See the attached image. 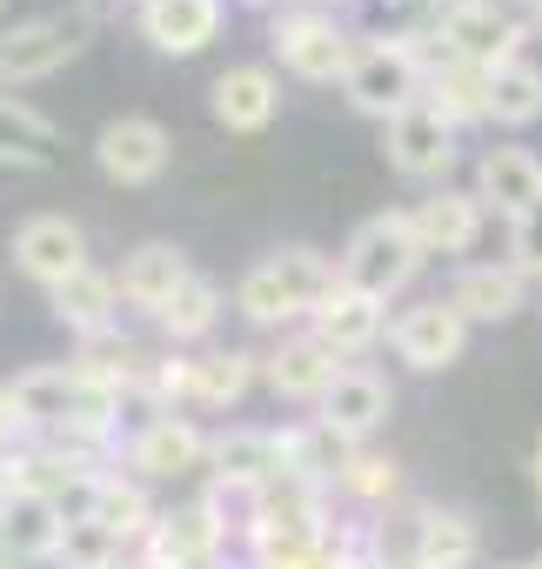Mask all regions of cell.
<instances>
[{"instance_id": "1", "label": "cell", "mask_w": 542, "mask_h": 569, "mask_svg": "<svg viewBox=\"0 0 542 569\" xmlns=\"http://www.w3.org/2000/svg\"><path fill=\"white\" fill-rule=\"evenodd\" d=\"M335 281H342V268H335V254H322V248H275V254H261L241 281H234V309L248 316V322H261V329H282V322H309L329 296H335Z\"/></svg>"}, {"instance_id": "2", "label": "cell", "mask_w": 542, "mask_h": 569, "mask_svg": "<svg viewBox=\"0 0 542 569\" xmlns=\"http://www.w3.org/2000/svg\"><path fill=\"white\" fill-rule=\"evenodd\" d=\"M542 21V0H449V14L435 28V48L462 68H509L529 41V28Z\"/></svg>"}, {"instance_id": "3", "label": "cell", "mask_w": 542, "mask_h": 569, "mask_svg": "<svg viewBox=\"0 0 542 569\" xmlns=\"http://www.w3.org/2000/svg\"><path fill=\"white\" fill-rule=\"evenodd\" d=\"M422 261H429V248L415 241V221H409V208L402 214H369L349 241H342V254H335V268H342V289H355V296H375V302H389V296H402L409 281L422 274Z\"/></svg>"}, {"instance_id": "4", "label": "cell", "mask_w": 542, "mask_h": 569, "mask_svg": "<svg viewBox=\"0 0 542 569\" xmlns=\"http://www.w3.org/2000/svg\"><path fill=\"white\" fill-rule=\"evenodd\" d=\"M342 94H349L355 114H369V121L389 128L395 114H409V108L429 94V61H422L415 41H389V34H375V41H362V54H355L349 81H342Z\"/></svg>"}, {"instance_id": "5", "label": "cell", "mask_w": 542, "mask_h": 569, "mask_svg": "<svg viewBox=\"0 0 542 569\" xmlns=\"http://www.w3.org/2000/svg\"><path fill=\"white\" fill-rule=\"evenodd\" d=\"M94 41V14L88 8H54V14H34V21H14L0 34V88H28V81H48L61 74L68 61H81Z\"/></svg>"}, {"instance_id": "6", "label": "cell", "mask_w": 542, "mask_h": 569, "mask_svg": "<svg viewBox=\"0 0 542 569\" xmlns=\"http://www.w3.org/2000/svg\"><path fill=\"white\" fill-rule=\"evenodd\" d=\"M268 48H275V61H282L295 81H315V88L349 81V68H355V54H362V41H355L335 14H322V8H309V14H275Z\"/></svg>"}, {"instance_id": "7", "label": "cell", "mask_w": 542, "mask_h": 569, "mask_svg": "<svg viewBox=\"0 0 542 569\" xmlns=\"http://www.w3.org/2000/svg\"><path fill=\"white\" fill-rule=\"evenodd\" d=\"M221 562H228V522L208 496L168 509L141 542V569H221Z\"/></svg>"}, {"instance_id": "8", "label": "cell", "mask_w": 542, "mask_h": 569, "mask_svg": "<svg viewBox=\"0 0 542 569\" xmlns=\"http://www.w3.org/2000/svg\"><path fill=\"white\" fill-rule=\"evenodd\" d=\"M455 121L429 101H415L409 114H395L382 128V154L402 181H422V188H449V168H455Z\"/></svg>"}, {"instance_id": "9", "label": "cell", "mask_w": 542, "mask_h": 569, "mask_svg": "<svg viewBox=\"0 0 542 569\" xmlns=\"http://www.w3.org/2000/svg\"><path fill=\"white\" fill-rule=\"evenodd\" d=\"M389 349H395V362H409V369H422V376H442V369L462 362V349H469V322H462V309H455L449 296H422V302L395 309V322H389Z\"/></svg>"}, {"instance_id": "10", "label": "cell", "mask_w": 542, "mask_h": 569, "mask_svg": "<svg viewBox=\"0 0 542 569\" xmlns=\"http://www.w3.org/2000/svg\"><path fill=\"white\" fill-rule=\"evenodd\" d=\"M94 161L114 188H154L174 161V134L154 114H121L94 134Z\"/></svg>"}, {"instance_id": "11", "label": "cell", "mask_w": 542, "mask_h": 569, "mask_svg": "<svg viewBox=\"0 0 542 569\" xmlns=\"http://www.w3.org/2000/svg\"><path fill=\"white\" fill-rule=\"evenodd\" d=\"M208 449H214V436H201V422L161 409V416H148L134 429L128 462L141 469V482H181V476H201L208 469Z\"/></svg>"}, {"instance_id": "12", "label": "cell", "mask_w": 542, "mask_h": 569, "mask_svg": "<svg viewBox=\"0 0 542 569\" xmlns=\"http://www.w3.org/2000/svg\"><path fill=\"white\" fill-rule=\"evenodd\" d=\"M14 268H21L28 281H41L48 296L61 289V281H74L81 268H94L81 221H68V214H28V221L14 228Z\"/></svg>"}, {"instance_id": "13", "label": "cell", "mask_w": 542, "mask_h": 569, "mask_svg": "<svg viewBox=\"0 0 542 569\" xmlns=\"http://www.w3.org/2000/svg\"><path fill=\"white\" fill-rule=\"evenodd\" d=\"M389 409H395V389H389V376H375V369H362V362H349L342 376H335V389L315 402V422L322 429H335V436H349L355 449L389 422Z\"/></svg>"}, {"instance_id": "14", "label": "cell", "mask_w": 542, "mask_h": 569, "mask_svg": "<svg viewBox=\"0 0 542 569\" xmlns=\"http://www.w3.org/2000/svg\"><path fill=\"white\" fill-rule=\"evenodd\" d=\"M208 108H214V121L228 134H261V128H275V114H282V81H275L268 61H241V68L214 74Z\"/></svg>"}, {"instance_id": "15", "label": "cell", "mask_w": 542, "mask_h": 569, "mask_svg": "<svg viewBox=\"0 0 542 569\" xmlns=\"http://www.w3.org/2000/svg\"><path fill=\"white\" fill-rule=\"evenodd\" d=\"M342 369H349V362H342L335 349H322L309 329H302V336H282L275 349L261 356V382L275 389L282 402H322V396L335 389Z\"/></svg>"}, {"instance_id": "16", "label": "cell", "mask_w": 542, "mask_h": 569, "mask_svg": "<svg viewBox=\"0 0 542 569\" xmlns=\"http://www.w3.org/2000/svg\"><path fill=\"white\" fill-rule=\"evenodd\" d=\"M449 302L462 309L469 329H475V322H509V316L529 309V274H522L515 261H469V268H455V281H449Z\"/></svg>"}, {"instance_id": "17", "label": "cell", "mask_w": 542, "mask_h": 569, "mask_svg": "<svg viewBox=\"0 0 542 569\" xmlns=\"http://www.w3.org/2000/svg\"><path fill=\"white\" fill-rule=\"evenodd\" d=\"M409 221H415V241H422L429 254H469V248L482 241L489 208H482L475 188H429V194L409 208Z\"/></svg>"}, {"instance_id": "18", "label": "cell", "mask_w": 542, "mask_h": 569, "mask_svg": "<svg viewBox=\"0 0 542 569\" xmlns=\"http://www.w3.org/2000/svg\"><path fill=\"white\" fill-rule=\"evenodd\" d=\"M309 336H315L322 349H335L342 362H355V356H369V349L389 336V302L355 296V289H342V281H335V296L309 316Z\"/></svg>"}, {"instance_id": "19", "label": "cell", "mask_w": 542, "mask_h": 569, "mask_svg": "<svg viewBox=\"0 0 542 569\" xmlns=\"http://www.w3.org/2000/svg\"><path fill=\"white\" fill-rule=\"evenodd\" d=\"M214 489H268L282 482V429H221L208 449Z\"/></svg>"}, {"instance_id": "20", "label": "cell", "mask_w": 542, "mask_h": 569, "mask_svg": "<svg viewBox=\"0 0 542 569\" xmlns=\"http://www.w3.org/2000/svg\"><path fill=\"white\" fill-rule=\"evenodd\" d=\"M8 389H14V409H21V422H28L34 436L68 429V422H74V409H81V396H88V382H81V369H74V362H41V369L14 376Z\"/></svg>"}, {"instance_id": "21", "label": "cell", "mask_w": 542, "mask_h": 569, "mask_svg": "<svg viewBox=\"0 0 542 569\" xmlns=\"http://www.w3.org/2000/svg\"><path fill=\"white\" fill-rule=\"evenodd\" d=\"M141 34L154 54L188 61L221 34V0H141Z\"/></svg>"}, {"instance_id": "22", "label": "cell", "mask_w": 542, "mask_h": 569, "mask_svg": "<svg viewBox=\"0 0 542 569\" xmlns=\"http://www.w3.org/2000/svg\"><path fill=\"white\" fill-rule=\"evenodd\" d=\"M188 281H194L188 248H174V241H141V248L121 261V302H128V309L161 316V309L188 289Z\"/></svg>"}, {"instance_id": "23", "label": "cell", "mask_w": 542, "mask_h": 569, "mask_svg": "<svg viewBox=\"0 0 542 569\" xmlns=\"http://www.w3.org/2000/svg\"><path fill=\"white\" fill-rule=\"evenodd\" d=\"M475 194H482V208L515 221V214L542 208V161L529 148H489L475 161Z\"/></svg>"}, {"instance_id": "24", "label": "cell", "mask_w": 542, "mask_h": 569, "mask_svg": "<svg viewBox=\"0 0 542 569\" xmlns=\"http://www.w3.org/2000/svg\"><path fill=\"white\" fill-rule=\"evenodd\" d=\"M48 302H54V322H61V329H74L81 342H94V336H108V329H114V309H121V274H108V268H81L74 281H61Z\"/></svg>"}, {"instance_id": "25", "label": "cell", "mask_w": 542, "mask_h": 569, "mask_svg": "<svg viewBox=\"0 0 542 569\" xmlns=\"http://www.w3.org/2000/svg\"><path fill=\"white\" fill-rule=\"evenodd\" d=\"M482 556V529L469 509H442V502H422V549L415 562L422 569H469Z\"/></svg>"}, {"instance_id": "26", "label": "cell", "mask_w": 542, "mask_h": 569, "mask_svg": "<svg viewBox=\"0 0 542 569\" xmlns=\"http://www.w3.org/2000/svg\"><path fill=\"white\" fill-rule=\"evenodd\" d=\"M254 376H261V356H248V349H208V356H194L188 402L194 409H234L254 389Z\"/></svg>"}, {"instance_id": "27", "label": "cell", "mask_w": 542, "mask_h": 569, "mask_svg": "<svg viewBox=\"0 0 542 569\" xmlns=\"http://www.w3.org/2000/svg\"><path fill=\"white\" fill-rule=\"evenodd\" d=\"M489 121L495 128H529L542 121V68L529 54H515L509 68L489 74Z\"/></svg>"}, {"instance_id": "28", "label": "cell", "mask_w": 542, "mask_h": 569, "mask_svg": "<svg viewBox=\"0 0 542 569\" xmlns=\"http://www.w3.org/2000/svg\"><path fill=\"white\" fill-rule=\"evenodd\" d=\"M94 522H108L121 542H148V529H154L161 516H154V502H148V489H141V482H128V476H108V469H101Z\"/></svg>"}, {"instance_id": "29", "label": "cell", "mask_w": 542, "mask_h": 569, "mask_svg": "<svg viewBox=\"0 0 542 569\" xmlns=\"http://www.w3.org/2000/svg\"><path fill=\"white\" fill-rule=\"evenodd\" d=\"M154 322H161V336H168L174 349H181V342H201V336L221 322V289H214L208 274H194V281H188V289H181Z\"/></svg>"}, {"instance_id": "30", "label": "cell", "mask_w": 542, "mask_h": 569, "mask_svg": "<svg viewBox=\"0 0 542 569\" xmlns=\"http://www.w3.org/2000/svg\"><path fill=\"white\" fill-rule=\"evenodd\" d=\"M121 562H128V542L108 522H94V516L68 522V536L54 549V569H121Z\"/></svg>"}, {"instance_id": "31", "label": "cell", "mask_w": 542, "mask_h": 569, "mask_svg": "<svg viewBox=\"0 0 542 569\" xmlns=\"http://www.w3.org/2000/svg\"><path fill=\"white\" fill-rule=\"evenodd\" d=\"M342 489L362 496V502H395L402 496V469H395V456H355L349 476H342Z\"/></svg>"}, {"instance_id": "32", "label": "cell", "mask_w": 542, "mask_h": 569, "mask_svg": "<svg viewBox=\"0 0 542 569\" xmlns=\"http://www.w3.org/2000/svg\"><path fill=\"white\" fill-rule=\"evenodd\" d=\"M509 261H515L529 281H542V208H529V214L509 221Z\"/></svg>"}, {"instance_id": "33", "label": "cell", "mask_w": 542, "mask_h": 569, "mask_svg": "<svg viewBox=\"0 0 542 569\" xmlns=\"http://www.w3.org/2000/svg\"><path fill=\"white\" fill-rule=\"evenodd\" d=\"M21 436H28V422H21V409H14V389H0V456H8Z\"/></svg>"}, {"instance_id": "34", "label": "cell", "mask_w": 542, "mask_h": 569, "mask_svg": "<svg viewBox=\"0 0 542 569\" xmlns=\"http://www.w3.org/2000/svg\"><path fill=\"white\" fill-rule=\"evenodd\" d=\"M529 489H535V502H542V436H535V449H529Z\"/></svg>"}, {"instance_id": "35", "label": "cell", "mask_w": 542, "mask_h": 569, "mask_svg": "<svg viewBox=\"0 0 542 569\" xmlns=\"http://www.w3.org/2000/svg\"><path fill=\"white\" fill-rule=\"evenodd\" d=\"M0 569H34V562H21V556L8 549V536H0Z\"/></svg>"}, {"instance_id": "36", "label": "cell", "mask_w": 542, "mask_h": 569, "mask_svg": "<svg viewBox=\"0 0 542 569\" xmlns=\"http://www.w3.org/2000/svg\"><path fill=\"white\" fill-rule=\"evenodd\" d=\"M529 569H542V549H535V556H529Z\"/></svg>"}, {"instance_id": "37", "label": "cell", "mask_w": 542, "mask_h": 569, "mask_svg": "<svg viewBox=\"0 0 542 569\" xmlns=\"http://www.w3.org/2000/svg\"><path fill=\"white\" fill-rule=\"evenodd\" d=\"M495 569H529V562H495Z\"/></svg>"}, {"instance_id": "38", "label": "cell", "mask_w": 542, "mask_h": 569, "mask_svg": "<svg viewBox=\"0 0 542 569\" xmlns=\"http://www.w3.org/2000/svg\"><path fill=\"white\" fill-rule=\"evenodd\" d=\"M248 8H268V0H248Z\"/></svg>"}, {"instance_id": "39", "label": "cell", "mask_w": 542, "mask_h": 569, "mask_svg": "<svg viewBox=\"0 0 542 569\" xmlns=\"http://www.w3.org/2000/svg\"><path fill=\"white\" fill-rule=\"evenodd\" d=\"M121 569H141V562H121Z\"/></svg>"}, {"instance_id": "40", "label": "cell", "mask_w": 542, "mask_h": 569, "mask_svg": "<svg viewBox=\"0 0 542 569\" xmlns=\"http://www.w3.org/2000/svg\"><path fill=\"white\" fill-rule=\"evenodd\" d=\"M0 14H8V0H0Z\"/></svg>"}]
</instances>
